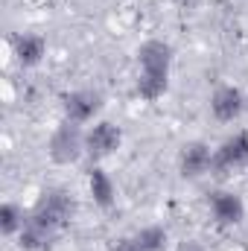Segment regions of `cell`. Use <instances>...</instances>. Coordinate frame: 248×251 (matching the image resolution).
<instances>
[{
	"mask_svg": "<svg viewBox=\"0 0 248 251\" xmlns=\"http://www.w3.org/2000/svg\"><path fill=\"white\" fill-rule=\"evenodd\" d=\"M76 216V199L64 187H50L44 190L35 204L26 210V222L21 228L18 249L21 251H50L56 246V240L62 237V231L73 222Z\"/></svg>",
	"mask_w": 248,
	"mask_h": 251,
	"instance_id": "cell-1",
	"label": "cell"
},
{
	"mask_svg": "<svg viewBox=\"0 0 248 251\" xmlns=\"http://www.w3.org/2000/svg\"><path fill=\"white\" fill-rule=\"evenodd\" d=\"M173 73V44L161 38H149L137 47V82L134 91L140 100L155 102L170 91Z\"/></svg>",
	"mask_w": 248,
	"mask_h": 251,
	"instance_id": "cell-2",
	"label": "cell"
},
{
	"mask_svg": "<svg viewBox=\"0 0 248 251\" xmlns=\"http://www.w3.org/2000/svg\"><path fill=\"white\" fill-rule=\"evenodd\" d=\"M47 155L53 164L59 167H70L85 155V126L62 120L53 128L50 140H47Z\"/></svg>",
	"mask_w": 248,
	"mask_h": 251,
	"instance_id": "cell-3",
	"label": "cell"
},
{
	"mask_svg": "<svg viewBox=\"0 0 248 251\" xmlns=\"http://www.w3.org/2000/svg\"><path fill=\"white\" fill-rule=\"evenodd\" d=\"M123 146V128L111 120H97L85 128V155L99 164Z\"/></svg>",
	"mask_w": 248,
	"mask_h": 251,
	"instance_id": "cell-4",
	"label": "cell"
},
{
	"mask_svg": "<svg viewBox=\"0 0 248 251\" xmlns=\"http://www.w3.org/2000/svg\"><path fill=\"white\" fill-rule=\"evenodd\" d=\"M248 170V131L240 128L234 134H228L216 149H213V173L216 176H231Z\"/></svg>",
	"mask_w": 248,
	"mask_h": 251,
	"instance_id": "cell-5",
	"label": "cell"
},
{
	"mask_svg": "<svg viewBox=\"0 0 248 251\" xmlns=\"http://www.w3.org/2000/svg\"><path fill=\"white\" fill-rule=\"evenodd\" d=\"M99 111H102V94L99 91L76 88V91L62 94V114H64V120H70V123L91 126V123H97Z\"/></svg>",
	"mask_w": 248,
	"mask_h": 251,
	"instance_id": "cell-6",
	"label": "cell"
},
{
	"mask_svg": "<svg viewBox=\"0 0 248 251\" xmlns=\"http://www.w3.org/2000/svg\"><path fill=\"white\" fill-rule=\"evenodd\" d=\"M207 108L216 123H237L246 111V94L237 85H216L207 100Z\"/></svg>",
	"mask_w": 248,
	"mask_h": 251,
	"instance_id": "cell-7",
	"label": "cell"
},
{
	"mask_svg": "<svg viewBox=\"0 0 248 251\" xmlns=\"http://www.w3.org/2000/svg\"><path fill=\"white\" fill-rule=\"evenodd\" d=\"M178 173L181 178H201L213 173V149L204 140H187L178 149Z\"/></svg>",
	"mask_w": 248,
	"mask_h": 251,
	"instance_id": "cell-8",
	"label": "cell"
},
{
	"mask_svg": "<svg viewBox=\"0 0 248 251\" xmlns=\"http://www.w3.org/2000/svg\"><path fill=\"white\" fill-rule=\"evenodd\" d=\"M207 207H210L213 222L222 225V228H237L246 219V201L234 190H216V193H210Z\"/></svg>",
	"mask_w": 248,
	"mask_h": 251,
	"instance_id": "cell-9",
	"label": "cell"
},
{
	"mask_svg": "<svg viewBox=\"0 0 248 251\" xmlns=\"http://www.w3.org/2000/svg\"><path fill=\"white\" fill-rule=\"evenodd\" d=\"M12 56L24 70H32L47 56V38L38 35V32H18L12 38Z\"/></svg>",
	"mask_w": 248,
	"mask_h": 251,
	"instance_id": "cell-10",
	"label": "cell"
},
{
	"mask_svg": "<svg viewBox=\"0 0 248 251\" xmlns=\"http://www.w3.org/2000/svg\"><path fill=\"white\" fill-rule=\"evenodd\" d=\"M88 193H91L94 204L102 207V210H111L114 201H117V187H114L111 176H108L99 164H94V167L88 170Z\"/></svg>",
	"mask_w": 248,
	"mask_h": 251,
	"instance_id": "cell-11",
	"label": "cell"
},
{
	"mask_svg": "<svg viewBox=\"0 0 248 251\" xmlns=\"http://www.w3.org/2000/svg\"><path fill=\"white\" fill-rule=\"evenodd\" d=\"M24 222H26V210L21 204H15V201L0 204V234L3 237H18Z\"/></svg>",
	"mask_w": 248,
	"mask_h": 251,
	"instance_id": "cell-12",
	"label": "cell"
},
{
	"mask_svg": "<svg viewBox=\"0 0 248 251\" xmlns=\"http://www.w3.org/2000/svg\"><path fill=\"white\" fill-rule=\"evenodd\" d=\"M134 243L143 251H167L170 249V234L164 225H146L134 234Z\"/></svg>",
	"mask_w": 248,
	"mask_h": 251,
	"instance_id": "cell-13",
	"label": "cell"
},
{
	"mask_svg": "<svg viewBox=\"0 0 248 251\" xmlns=\"http://www.w3.org/2000/svg\"><path fill=\"white\" fill-rule=\"evenodd\" d=\"M108 251H143V249L134 243V237H125V240H117V243H114Z\"/></svg>",
	"mask_w": 248,
	"mask_h": 251,
	"instance_id": "cell-14",
	"label": "cell"
},
{
	"mask_svg": "<svg viewBox=\"0 0 248 251\" xmlns=\"http://www.w3.org/2000/svg\"><path fill=\"white\" fill-rule=\"evenodd\" d=\"M175 251H207V249H204V246H201L198 240H181Z\"/></svg>",
	"mask_w": 248,
	"mask_h": 251,
	"instance_id": "cell-15",
	"label": "cell"
},
{
	"mask_svg": "<svg viewBox=\"0 0 248 251\" xmlns=\"http://www.w3.org/2000/svg\"><path fill=\"white\" fill-rule=\"evenodd\" d=\"M175 3H178V6H181L184 12H193V9H196V6H198L201 0H175Z\"/></svg>",
	"mask_w": 248,
	"mask_h": 251,
	"instance_id": "cell-16",
	"label": "cell"
}]
</instances>
